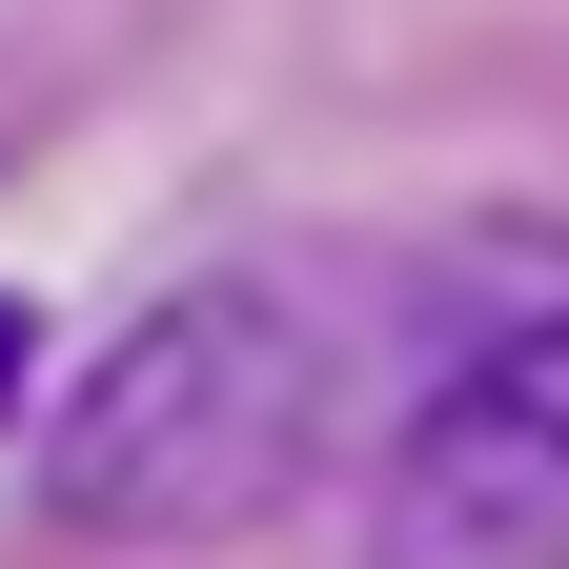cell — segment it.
Wrapping results in <instances>:
<instances>
[{
	"mask_svg": "<svg viewBox=\"0 0 569 569\" xmlns=\"http://www.w3.org/2000/svg\"><path fill=\"white\" fill-rule=\"evenodd\" d=\"M326 407H346V346L306 326V284H284V264H224V284L142 306L82 367V407H61V448H41V509L102 529V549L264 529L284 488L326 468Z\"/></svg>",
	"mask_w": 569,
	"mask_h": 569,
	"instance_id": "1",
	"label": "cell"
},
{
	"mask_svg": "<svg viewBox=\"0 0 569 569\" xmlns=\"http://www.w3.org/2000/svg\"><path fill=\"white\" fill-rule=\"evenodd\" d=\"M367 569H569V284H509L427 346L367 468Z\"/></svg>",
	"mask_w": 569,
	"mask_h": 569,
	"instance_id": "2",
	"label": "cell"
},
{
	"mask_svg": "<svg viewBox=\"0 0 569 569\" xmlns=\"http://www.w3.org/2000/svg\"><path fill=\"white\" fill-rule=\"evenodd\" d=\"M0 407H21V306H0Z\"/></svg>",
	"mask_w": 569,
	"mask_h": 569,
	"instance_id": "3",
	"label": "cell"
}]
</instances>
